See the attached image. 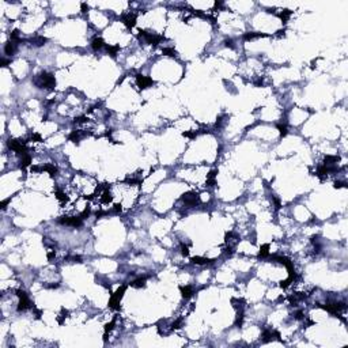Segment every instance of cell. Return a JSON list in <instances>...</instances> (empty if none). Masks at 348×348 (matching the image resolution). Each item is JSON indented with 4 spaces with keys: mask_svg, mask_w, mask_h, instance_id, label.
I'll use <instances>...</instances> for the list:
<instances>
[{
    "mask_svg": "<svg viewBox=\"0 0 348 348\" xmlns=\"http://www.w3.org/2000/svg\"><path fill=\"white\" fill-rule=\"evenodd\" d=\"M35 84H37L40 89H46V90H53L56 86V79L52 74H48V72H42V74L38 76V79L35 80Z\"/></svg>",
    "mask_w": 348,
    "mask_h": 348,
    "instance_id": "cell-1",
    "label": "cell"
},
{
    "mask_svg": "<svg viewBox=\"0 0 348 348\" xmlns=\"http://www.w3.org/2000/svg\"><path fill=\"white\" fill-rule=\"evenodd\" d=\"M7 147L10 148V150H13V151H15L16 154L19 155H26L27 154V148H26V144L23 140H16V139H8L7 140Z\"/></svg>",
    "mask_w": 348,
    "mask_h": 348,
    "instance_id": "cell-2",
    "label": "cell"
},
{
    "mask_svg": "<svg viewBox=\"0 0 348 348\" xmlns=\"http://www.w3.org/2000/svg\"><path fill=\"white\" fill-rule=\"evenodd\" d=\"M16 295L19 296V299H21V301H19V305H18V311H25V310H27V309H30V307H34V306L31 305L27 294H26L23 290H16Z\"/></svg>",
    "mask_w": 348,
    "mask_h": 348,
    "instance_id": "cell-3",
    "label": "cell"
},
{
    "mask_svg": "<svg viewBox=\"0 0 348 348\" xmlns=\"http://www.w3.org/2000/svg\"><path fill=\"white\" fill-rule=\"evenodd\" d=\"M181 200L185 203V205L192 208V207H196L197 204L200 203V197L199 194L194 193V192H188V193H184L181 197Z\"/></svg>",
    "mask_w": 348,
    "mask_h": 348,
    "instance_id": "cell-4",
    "label": "cell"
},
{
    "mask_svg": "<svg viewBox=\"0 0 348 348\" xmlns=\"http://www.w3.org/2000/svg\"><path fill=\"white\" fill-rule=\"evenodd\" d=\"M59 223L65 226H72V227H80L83 225V219L80 216H61L59 219Z\"/></svg>",
    "mask_w": 348,
    "mask_h": 348,
    "instance_id": "cell-5",
    "label": "cell"
},
{
    "mask_svg": "<svg viewBox=\"0 0 348 348\" xmlns=\"http://www.w3.org/2000/svg\"><path fill=\"white\" fill-rule=\"evenodd\" d=\"M125 290H126V286H121L120 288L116 291V293L112 295V298H110V302H109V306H110L112 309H114V310H117L118 307H120V299L123 298V295H124V293H125Z\"/></svg>",
    "mask_w": 348,
    "mask_h": 348,
    "instance_id": "cell-6",
    "label": "cell"
},
{
    "mask_svg": "<svg viewBox=\"0 0 348 348\" xmlns=\"http://www.w3.org/2000/svg\"><path fill=\"white\" fill-rule=\"evenodd\" d=\"M139 37H143L146 40V42L151 44V45H158L160 41L163 40L162 35H157V34H154V33H147V31H144V30L139 31Z\"/></svg>",
    "mask_w": 348,
    "mask_h": 348,
    "instance_id": "cell-7",
    "label": "cell"
},
{
    "mask_svg": "<svg viewBox=\"0 0 348 348\" xmlns=\"http://www.w3.org/2000/svg\"><path fill=\"white\" fill-rule=\"evenodd\" d=\"M136 82L140 89H147L152 84V79H150L148 76H143V75H136Z\"/></svg>",
    "mask_w": 348,
    "mask_h": 348,
    "instance_id": "cell-8",
    "label": "cell"
},
{
    "mask_svg": "<svg viewBox=\"0 0 348 348\" xmlns=\"http://www.w3.org/2000/svg\"><path fill=\"white\" fill-rule=\"evenodd\" d=\"M123 22H124V25L126 26V27H129L132 29L133 26L136 25V15L135 14H125V15L123 16Z\"/></svg>",
    "mask_w": 348,
    "mask_h": 348,
    "instance_id": "cell-9",
    "label": "cell"
},
{
    "mask_svg": "<svg viewBox=\"0 0 348 348\" xmlns=\"http://www.w3.org/2000/svg\"><path fill=\"white\" fill-rule=\"evenodd\" d=\"M16 45H18V44L14 42V41H8V42L4 45V53H6L7 56H13L16 50Z\"/></svg>",
    "mask_w": 348,
    "mask_h": 348,
    "instance_id": "cell-10",
    "label": "cell"
},
{
    "mask_svg": "<svg viewBox=\"0 0 348 348\" xmlns=\"http://www.w3.org/2000/svg\"><path fill=\"white\" fill-rule=\"evenodd\" d=\"M238 239H239V237H238L235 233H233V231H230V233L226 234V243H227L228 246H234L235 243L238 242Z\"/></svg>",
    "mask_w": 348,
    "mask_h": 348,
    "instance_id": "cell-11",
    "label": "cell"
},
{
    "mask_svg": "<svg viewBox=\"0 0 348 348\" xmlns=\"http://www.w3.org/2000/svg\"><path fill=\"white\" fill-rule=\"evenodd\" d=\"M192 262H193V264H196V265H207V264H212L214 260L197 256V257H193V259H192Z\"/></svg>",
    "mask_w": 348,
    "mask_h": 348,
    "instance_id": "cell-12",
    "label": "cell"
},
{
    "mask_svg": "<svg viewBox=\"0 0 348 348\" xmlns=\"http://www.w3.org/2000/svg\"><path fill=\"white\" fill-rule=\"evenodd\" d=\"M193 294H194V291H193V288H192L191 286L181 287V295H182V298L189 299V298H192V296H193Z\"/></svg>",
    "mask_w": 348,
    "mask_h": 348,
    "instance_id": "cell-13",
    "label": "cell"
},
{
    "mask_svg": "<svg viewBox=\"0 0 348 348\" xmlns=\"http://www.w3.org/2000/svg\"><path fill=\"white\" fill-rule=\"evenodd\" d=\"M103 46H105V44H103L102 38H99V37H95L94 40L91 41V48L94 50H99V49H102Z\"/></svg>",
    "mask_w": 348,
    "mask_h": 348,
    "instance_id": "cell-14",
    "label": "cell"
},
{
    "mask_svg": "<svg viewBox=\"0 0 348 348\" xmlns=\"http://www.w3.org/2000/svg\"><path fill=\"white\" fill-rule=\"evenodd\" d=\"M260 37H267V34H264V33H246L245 35H243V40H246V41H249V40H256V38H260Z\"/></svg>",
    "mask_w": 348,
    "mask_h": 348,
    "instance_id": "cell-15",
    "label": "cell"
},
{
    "mask_svg": "<svg viewBox=\"0 0 348 348\" xmlns=\"http://www.w3.org/2000/svg\"><path fill=\"white\" fill-rule=\"evenodd\" d=\"M42 170H45V171L49 173L50 177H56V174H57V167H56L55 165H52V163L45 165V166L42 167Z\"/></svg>",
    "mask_w": 348,
    "mask_h": 348,
    "instance_id": "cell-16",
    "label": "cell"
},
{
    "mask_svg": "<svg viewBox=\"0 0 348 348\" xmlns=\"http://www.w3.org/2000/svg\"><path fill=\"white\" fill-rule=\"evenodd\" d=\"M216 174H218V171H216V170H212V171H210V174L207 176V185H208V186H214V185H215Z\"/></svg>",
    "mask_w": 348,
    "mask_h": 348,
    "instance_id": "cell-17",
    "label": "cell"
},
{
    "mask_svg": "<svg viewBox=\"0 0 348 348\" xmlns=\"http://www.w3.org/2000/svg\"><path fill=\"white\" fill-rule=\"evenodd\" d=\"M337 160H339V157H336V155H327V157H325V163L324 165L332 166V165L337 163Z\"/></svg>",
    "mask_w": 348,
    "mask_h": 348,
    "instance_id": "cell-18",
    "label": "cell"
},
{
    "mask_svg": "<svg viewBox=\"0 0 348 348\" xmlns=\"http://www.w3.org/2000/svg\"><path fill=\"white\" fill-rule=\"evenodd\" d=\"M30 163H31V157L29 154H26V155H23V157H22L19 167H21V169H25V167H27Z\"/></svg>",
    "mask_w": 348,
    "mask_h": 348,
    "instance_id": "cell-19",
    "label": "cell"
},
{
    "mask_svg": "<svg viewBox=\"0 0 348 348\" xmlns=\"http://www.w3.org/2000/svg\"><path fill=\"white\" fill-rule=\"evenodd\" d=\"M82 136H83V133L80 132V131H74V132L69 135V140H71V142H74V143H79Z\"/></svg>",
    "mask_w": 348,
    "mask_h": 348,
    "instance_id": "cell-20",
    "label": "cell"
},
{
    "mask_svg": "<svg viewBox=\"0 0 348 348\" xmlns=\"http://www.w3.org/2000/svg\"><path fill=\"white\" fill-rule=\"evenodd\" d=\"M132 287H136V288H140V287H144L146 286V277H139L136 280H133L131 283Z\"/></svg>",
    "mask_w": 348,
    "mask_h": 348,
    "instance_id": "cell-21",
    "label": "cell"
},
{
    "mask_svg": "<svg viewBox=\"0 0 348 348\" xmlns=\"http://www.w3.org/2000/svg\"><path fill=\"white\" fill-rule=\"evenodd\" d=\"M291 15H293V11H291V10H283V11H282L280 14H279V16L282 18V21H283L284 23H286L287 19H288Z\"/></svg>",
    "mask_w": 348,
    "mask_h": 348,
    "instance_id": "cell-22",
    "label": "cell"
},
{
    "mask_svg": "<svg viewBox=\"0 0 348 348\" xmlns=\"http://www.w3.org/2000/svg\"><path fill=\"white\" fill-rule=\"evenodd\" d=\"M10 38H11V41H14V42H21V34H19V30H13L11 31V34H10Z\"/></svg>",
    "mask_w": 348,
    "mask_h": 348,
    "instance_id": "cell-23",
    "label": "cell"
},
{
    "mask_svg": "<svg viewBox=\"0 0 348 348\" xmlns=\"http://www.w3.org/2000/svg\"><path fill=\"white\" fill-rule=\"evenodd\" d=\"M269 254V245H262L261 249H260V253H259V257H267Z\"/></svg>",
    "mask_w": 348,
    "mask_h": 348,
    "instance_id": "cell-24",
    "label": "cell"
},
{
    "mask_svg": "<svg viewBox=\"0 0 348 348\" xmlns=\"http://www.w3.org/2000/svg\"><path fill=\"white\" fill-rule=\"evenodd\" d=\"M105 48H106V50H108V53L110 56H113V57H116V56H117V52H118V46L117 45H116V46H110V45H109V46H105Z\"/></svg>",
    "mask_w": 348,
    "mask_h": 348,
    "instance_id": "cell-25",
    "label": "cell"
},
{
    "mask_svg": "<svg viewBox=\"0 0 348 348\" xmlns=\"http://www.w3.org/2000/svg\"><path fill=\"white\" fill-rule=\"evenodd\" d=\"M112 199H113V197H112V194L109 193V191H105V192H103V194H102V199H101V200H102V203H106V204H108V203H110V201H112Z\"/></svg>",
    "mask_w": 348,
    "mask_h": 348,
    "instance_id": "cell-26",
    "label": "cell"
},
{
    "mask_svg": "<svg viewBox=\"0 0 348 348\" xmlns=\"http://www.w3.org/2000/svg\"><path fill=\"white\" fill-rule=\"evenodd\" d=\"M56 197H57V200H60L61 203H64V201L68 200L67 194H65L64 192H61V191H56Z\"/></svg>",
    "mask_w": 348,
    "mask_h": 348,
    "instance_id": "cell-27",
    "label": "cell"
},
{
    "mask_svg": "<svg viewBox=\"0 0 348 348\" xmlns=\"http://www.w3.org/2000/svg\"><path fill=\"white\" fill-rule=\"evenodd\" d=\"M162 52H163V55L169 56V57H176V56H177V52L173 49V48H165Z\"/></svg>",
    "mask_w": 348,
    "mask_h": 348,
    "instance_id": "cell-28",
    "label": "cell"
},
{
    "mask_svg": "<svg viewBox=\"0 0 348 348\" xmlns=\"http://www.w3.org/2000/svg\"><path fill=\"white\" fill-rule=\"evenodd\" d=\"M277 129H279V132H280V136H286L287 135V132H288V129H287V126L284 125H282V124H277Z\"/></svg>",
    "mask_w": 348,
    "mask_h": 348,
    "instance_id": "cell-29",
    "label": "cell"
},
{
    "mask_svg": "<svg viewBox=\"0 0 348 348\" xmlns=\"http://www.w3.org/2000/svg\"><path fill=\"white\" fill-rule=\"evenodd\" d=\"M68 317V311L65 310V309H61V314H60V317L57 318V321H59V324H63L64 322V318Z\"/></svg>",
    "mask_w": 348,
    "mask_h": 348,
    "instance_id": "cell-30",
    "label": "cell"
},
{
    "mask_svg": "<svg viewBox=\"0 0 348 348\" xmlns=\"http://www.w3.org/2000/svg\"><path fill=\"white\" fill-rule=\"evenodd\" d=\"M291 282H294V277L290 276L288 279H286V280L282 282V283H280V287H282V288H287V287L290 286V283H291Z\"/></svg>",
    "mask_w": 348,
    "mask_h": 348,
    "instance_id": "cell-31",
    "label": "cell"
},
{
    "mask_svg": "<svg viewBox=\"0 0 348 348\" xmlns=\"http://www.w3.org/2000/svg\"><path fill=\"white\" fill-rule=\"evenodd\" d=\"M225 118H226V114H223V116H219L218 120H216V123H215L216 128H220V126H222V124L225 123Z\"/></svg>",
    "mask_w": 348,
    "mask_h": 348,
    "instance_id": "cell-32",
    "label": "cell"
},
{
    "mask_svg": "<svg viewBox=\"0 0 348 348\" xmlns=\"http://www.w3.org/2000/svg\"><path fill=\"white\" fill-rule=\"evenodd\" d=\"M45 42H46V38H44V37H37V38H34V44H35L37 46H42Z\"/></svg>",
    "mask_w": 348,
    "mask_h": 348,
    "instance_id": "cell-33",
    "label": "cell"
},
{
    "mask_svg": "<svg viewBox=\"0 0 348 348\" xmlns=\"http://www.w3.org/2000/svg\"><path fill=\"white\" fill-rule=\"evenodd\" d=\"M225 45L227 46V48H231V49H234V48H235L234 41L231 40V38H227V40H225Z\"/></svg>",
    "mask_w": 348,
    "mask_h": 348,
    "instance_id": "cell-34",
    "label": "cell"
},
{
    "mask_svg": "<svg viewBox=\"0 0 348 348\" xmlns=\"http://www.w3.org/2000/svg\"><path fill=\"white\" fill-rule=\"evenodd\" d=\"M182 324V318H178V320L176 321V322H173L171 324V330H174V329H178L180 328V325Z\"/></svg>",
    "mask_w": 348,
    "mask_h": 348,
    "instance_id": "cell-35",
    "label": "cell"
},
{
    "mask_svg": "<svg viewBox=\"0 0 348 348\" xmlns=\"http://www.w3.org/2000/svg\"><path fill=\"white\" fill-rule=\"evenodd\" d=\"M303 317H305V313H303L302 310H298L295 314H294V318H295V320H303Z\"/></svg>",
    "mask_w": 348,
    "mask_h": 348,
    "instance_id": "cell-36",
    "label": "cell"
},
{
    "mask_svg": "<svg viewBox=\"0 0 348 348\" xmlns=\"http://www.w3.org/2000/svg\"><path fill=\"white\" fill-rule=\"evenodd\" d=\"M181 253H182V256H188L189 254V248L186 245H184V243L181 245Z\"/></svg>",
    "mask_w": 348,
    "mask_h": 348,
    "instance_id": "cell-37",
    "label": "cell"
},
{
    "mask_svg": "<svg viewBox=\"0 0 348 348\" xmlns=\"http://www.w3.org/2000/svg\"><path fill=\"white\" fill-rule=\"evenodd\" d=\"M86 121H87V117H84V116H80V117L75 118V124H83Z\"/></svg>",
    "mask_w": 348,
    "mask_h": 348,
    "instance_id": "cell-38",
    "label": "cell"
},
{
    "mask_svg": "<svg viewBox=\"0 0 348 348\" xmlns=\"http://www.w3.org/2000/svg\"><path fill=\"white\" fill-rule=\"evenodd\" d=\"M344 186H345V182H343V181H336V182H335V188H336V189L344 188Z\"/></svg>",
    "mask_w": 348,
    "mask_h": 348,
    "instance_id": "cell-39",
    "label": "cell"
},
{
    "mask_svg": "<svg viewBox=\"0 0 348 348\" xmlns=\"http://www.w3.org/2000/svg\"><path fill=\"white\" fill-rule=\"evenodd\" d=\"M31 140H37V142H41L42 139H41V136L40 135H37V133H34V135H31Z\"/></svg>",
    "mask_w": 348,
    "mask_h": 348,
    "instance_id": "cell-40",
    "label": "cell"
},
{
    "mask_svg": "<svg viewBox=\"0 0 348 348\" xmlns=\"http://www.w3.org/2000/svg\"><path fill=\"white\" fill-rule=\"evenodd\" d=\"M113 211L116 214H118V212H121V205L120 204H114V207H113Z\"/></svg>",
    "mask_w": 348,
    "mask_h": 348,
    "instance_id": "cell-41",
    "label": "cell"
},
{
    "mask_svg": "<svg viewBox=\"0 0 348 348\" xmlns=\"http://www.w3.org/2000/svg\"><path fill=\"white\" fill-rule=\"evenodd\" d=\"M196 135L197 132H184V136H186V137H194Z\"/></svg>",
    "mask_w": 348,
    "mask_h": 348,
    "instance_id": "cell-42",
    "label": "cell"
},
{
    "mask_svg": "<svg viewBox=\"0 0 348 348\" xmlns=\"http://www.w3.org/2000/svg\"><path fill=\"white\" fill-rule=\"evenodd\" d=\"M8 60H6V59H1V61H0V64H1V67H7V64H8Z\"/></svg>",
    "mask_w": 348,
    "mask_h": 348,
    "instance_id": "cell-43",
    "label": "cell"
},
{
    "mask_svg": "<svg viewBox=\"0 0 348 348\" xmlns=\"http://www.w3.org/2000/svg\"><path fill=\"white\" fill-rule=\"evenodd\" d=\"M82 10H83V13H86L87 10H89V7L86 6V3H83V4H82Z\"/></svg>",
    "mask_w": 348,
    "mask_h": 348,
    "instance_id": "cell-44",
    "label": "cell"
},
{
    "mask_svg": "<svg viewBox=\"0 0 348 348\" xmlns=\"http://www.w3.org/2000/svg\"><path fill=\"white\" fill-rule=\"evenodd\" d=\"M284 33H286L284 30H279V31H277V35H279V37H282V35H283V37H284Z\"/></svg>",
    "mask_w": 348,
    "mask_h": 348,
    "instance_id": "cell-45",
    "label": "cell"
},
{
    "mask_svg": "<svg viewBox=\"0 0 348 348\" xmlns=\"http://www.w3.org/2000/svg\"><path fill=\"white\" fill-rule=\"evenodd\" d=\"M7 203H8V200H4L3 203H1V208H3V210H6V205H7Z\"/></svg>",
    "mask_w": 348,
    "mask_h": 348,
    "instance_id": "cell-46",
    "label": "cell"
}]
</instances>
